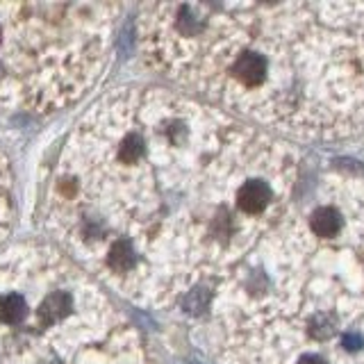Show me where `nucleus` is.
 Returning a JSON list of instances; mask_svg holds the SVG:
<instances>
[{
    "label": "nucleus",
    "instance_id": "f257e3e1",
    "mask_svg": "<svg viewBox=\"0 0 364 364\" xmlns=\"http://www.w3.org/2000/svg\"><path fill=\"white\" fill-rule=\"evenodd\" d=\"M230 130L210 107L166 89H119L66 134L41 225L102 287L136 305H210L208 278L239 237Z\"/></svg>",
    "mask_w": 364,
    "mask_h": 364
},
{
    "label": "nucleus",
    "instance_id": "f03ea898",
    "mask_svg": "<svg viewBox=\"0 0 364 364\" xmlns=\"http://www.w3.org/2000/svg\"><path fill=\"white\" fill-rule=\"evenodd\" d=\"M0 364H153L105 287L53 244L0 250Z\"/></svg>",
    "mask_w": 364,
    "mask_h": 364
},
{
    "label": "nucleus",
    "instance_id": "7ed1b4c3",
    "mask_svg": "<svg viewBox=\"0 0 364 364\" xmlns=\"http://www.w3.org/2000/svg\"><path fill=\"white\" fill-rule=\"evenodd\" d=\"M114 5L0 3V107L50 114L75 105L102 75Z\"/></svg>",
    "mask_w": 364,
    "mask_h": 364
},
{
    "label": "nucleus",
    "instance_id": "20e7f679",
    "mask_svg": "<svg viewBox=\"0 0 364 364\" xmlns=\"http://www.w3.org/2000/svg\"><path fill=\"white\" fill-rule=\"evenodd\" d=\"M11 228H14V178L7 157L0 151V250L7 246Z\"/></svg>",
    "mask_w": 364,
    "mask_h": 364
},
{
    "label": "nucleus",
    "instance_id": "39448f33",
    "mask_svg": "<svg viewBox=\"0 0 364 364\" xmlns=\"http://www.w3.org/2000/svg\"><path fill=\"white\" fill-rule=\"evenodd\" d=\"M341 225H344V221H341L339 212L333 210V208H318L310 216L312 232L316 237H323V239H330V237L339 235L341 232Z\"/></svg>",
    "mask_w": 364,
    "mask_h": 364
},
{
    "label": "nucleus",
    "instance_id": "423d86ee",
    "mask_svg": "<svg viewBox=\"0 0 364 364\" xmlns=\"http://www.w3.org/2000/svg\"><path fill=\"white\" fill-rule=\"evenodd\" d=\"M296 364H326V360L318 358V355H303Z\"/></svg>",
    "mask_w": 364,
    "mask_h": 364
}]
</instances>
